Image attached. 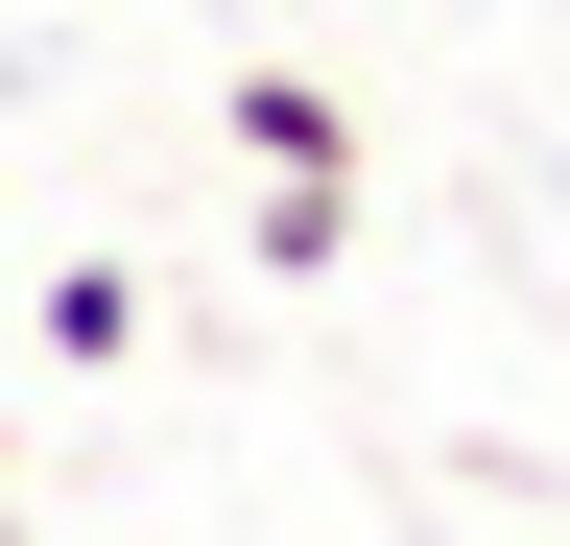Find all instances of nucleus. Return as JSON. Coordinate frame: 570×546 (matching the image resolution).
I'll return each mask as SVG.
<instances>
[{"instance_id":"1","label":"nucleus","mask_w":570,"mask_h":546,"mask_svg":"<svg viewBox=\"0 0 570 546\" xmlns=\"http://www.w3.org/2000/svg\"><path fill=\"white\" fill-rule=\"evenodd\" d=\"M214 119H238V167H285V190H356V119H333V72H238Z\"/></svg>"},{"instance_id":"2","label":"nucleus","mask_w":570,"mask_h":546,"mask_svg":"<svg viewBox=\"0 0 570 546\" xmlns=\"http://www.w3.org/2000/svg\"><path fill=\"white\" fill-rule=\"evenodd\" d=\"M48 357H71V380L142 357V261H48Z\"/></svg>"},{"instance_id":"3","label":"nucleus","mask_w":570,"mask_h":546,"mask_svg":"<svg viewBox=\"0 0 570 546\" xmlns=\"http://www.w3.org/2000/svg\"><path fill=\"white\" fill-rule=\"evenodd\" d=\"M0 546H24V499H0Z\"/></svg>"}]
</instances>
